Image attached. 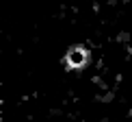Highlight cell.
Here are the masks:
<instances>
[{
  "label": "cell",
  "instance_id": "6da1fadb",
  "mask_svg": "<svg viewBox=\"0 0 132 122\" xmlns=\"http://www.w3.org/2000/svg\"><path fill=\"white\" fill-rule=\"evenodd\" d=\"M87 61H89V50H87L85 46H74V48L67 50V55H65V65L71 68V70L85 68Z\"/></svg>",
  "mask_w": 132,
  "mask_h": 122
}]
</instances>
